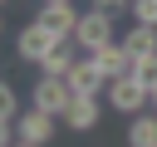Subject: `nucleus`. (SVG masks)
Segmentation results:
<instances>
[{"instance_id": "1", "label": "nucleus", "mask_w": 157, "mask_h": 147, "mask_svg": "<svg viewBox=\"0 0 157 147\" xmlns=\"http://www.w3.org/2000/svg\"><path fill=\"white\" fill-rule=\"evenodd\" d=\"M59 44H69V39H59L54 29H44L39 20H29V24L20 29V39H15V49H20V59H25V64H44Z\"/></svg>"}, {"instance_id": "2", "label": "nucleus", "mask_w": 157, "mask_h": 147, "mask_svg": "<svg viewBox=\"0 0 157 147\" xmlns=\"http://www.w3.org/2000/svg\"><path fill=\"white\" fill-rule=\"evenodd\" d=\"M74 44H78V54H98L103 44H113V15L108 10H83Z\"/></svg>"}, {"instance_id": "3", "label": "nucleus", "mask_w": 157, "mask_h": 147, "mask_svg": "<svg viewBox=\"0 0 157 147\" xmlns=\"http://www.w3.org/2000/svg\"><path fill=\"white\" fill-rule=\"evenodd\" d=\"M69 103H74V93H69V83L64 78H34V103L29 108H39V113H49V118H59L64 123V113H69Z\"/></svg>"}, {"instance_id": "4", "label": "nucleus", "mask_w": 157, "mask_h": 147, "mask_svg": "<svg viewBox=\"0 0 157 147\" xmlns=\"http://www.w3.org/2000/svg\"><path fill=\"white\" fill-rule=\"evenodd\" d=\"M64 83H69V93H74V98H98V93L108 88L103 69H98V64H93L88 54H83V59H78L74 69H69V78H64Z\"/></svg>"}, {"instance_id": "5", "label": "nucleus", "mask_w": 157, "mask_h": 147, "mask_svg": "<svg viewBox=\"0 0 157 147\" xmlns=\"http://www.w3.org/2000/svg\"><path fill=\"white\" fill-rule=\"evenodd\" d=\"M88 59L103 69V78H108V83H118V78H132V69H137V64H132V54L123 49V39L103 44V49H98V54H88Z\"/></svg>"}, {"instance_id": "6", "label": "nucleus", "mask_w": 157, "mask_h": 147, "mask_svg": "<svg viewBox=\"0 0 157 147\" xmlns=\"http://www.w3.org/2000/svg\"><path fill=\"white\" fill-rule=\"evenodd\" d=\"M54 123H59V118H49V113L29 108V113H20V118H15V137H20V142H29V147H44V142L54 137Z\"/></svg>"}, {"instance_id": "7", "label": "nucleus", "mask_w": 157, "mask_h": 147, "mask_svg": "<svg viewBox=\"0 0 157 147\" xmlns=\"http://www.w3.org/2000/svg\"><path fill=\"white\" fill-rule=\"evenodd\" d=\"M108 103H113L118 113H132V118H137L152 98H147V88H142L137 78H118V83H108Z\"/></svg>"}, {"instance_id": "8", "label": "nucleus", "mask_w": 157, "mask_h": 147, "mask_svg": "<svg viewBox=\"0 0 157 147\" xmlns=\"http://www.w3.org/2000/svg\"><path fill=\"white\" fill-rule=\"evenodd\" d=\"M34 20H39L44 29H54L59 39H74V34H78V20H83V15H78L74 5H39V15H34Z\"/></svg>"}, {"instance_id": "9", "label": "nucleus", "mask_w": 157, "mask_h": 147, "mask_svg": "<svg viewBox=\"0 0 157 147\" xmlns=\"http://www.w3.org/2000/svg\"><path fill=\"white\" fill-rule=\"evenodd\" d=\"M123 49L132 54V64H142V59H157V29H147V24H132V29L123 34Z\"/></svg>"}, {"instance_id": "10", "label": "nucleus", "mask_w": 157, "mask_h": 147, "mask_svg": "<svg viewBox=\"0 0 157 147\" xmlns=\"http://www.w3.org/2000/svg\"><path fill=\"white\" fill-rule=\"evenodd\" d=\"M74 64H78V44L69 39V44H59V49L39 64V74H44V78H69V69H74Z\"/></svg>"}, {"instance_id": "11", "label": "nucleus", "mask_w": 157, "mask_h": 147, "mask_svg": "<svg viewBox=\"0 0 157 147\" xmlns=\"http://www.w3.org/2000/svg\"><path fill=\"white\" fill-rule=\"evenodd\" d=\"M93 123H98V98H74L69 113H64V127L69 132H88Z\"/></svg>"}, {"instance_id": "12", "label": "nucleus", "mask_w": 157, "mask_h": 147, "mask_svg": "<svg viewBox=\"0 0 157 147\" xmlns=\"http://www.w3.org/2000/svg\"><path fill=\"white\" fill-rule=\"evenodd\" d=\"M128 147H157V113H137V118H132Z\"/></svg>"}, {"instance_id": "13", "label": "nucleus", "mask_w": 157, "mask_h": 147, "mask_svg": "<svg viewBox=\"0 0 157 147\" xmlns=\"http://www.w3.org/2000/svg\"><path fill=\"white\" fill-rule=\"evenodd\" d=\"M128 10H132V24H147V29H157V0H132Z\"/></svg>"}, {"instance_id": "14", "label": "nucleus", "mask_w": 157, "mask_h": 147, "mask_svg": "<svg viewBox=\"0 0 157 147\" xmlns=\"http://www.w3.org/2000/svg\"><path fill=\"white\" fill-rule=\"evenodd\" d=\"M132 78L147 88V98H157V59H142V64L132 69Z\"/></svg>"}, {"instance_id": "15", "label": "nucleus", "mask_w": 157, "mask_h": 147, "mask_svg": "<svg viewBox=\"0 0 157 147\" xmlns=\"http://www.w3.org/2000/svg\"><path fill=\"white\" fill-rule=\"evenodd\" d=\"M0 118H15V88L0 78Z\"/></svg>"}, {"instance_id": "16", "label": "nucleus", "mask_w": 157, "mask_h": 147, "mask_svg": "<svg viewBox=\"0 0 157 147\" xmlns=\"http://www.w3.org/2000/svg\"><path fill=\"white\" fill-rule=\"evenodd\" d=\"M15 142H20V137H15V123L0 118V147H15Z\"/></svg>"}, {"instance_id": "17", "label": "nucleus", "mask_w": 157, "mask_h": 147, "mask_svg": "<svg viewBox=\"0 0 157 147\" xmlns=\"http://www.w3.org/2000/svg\"><path fill=\"white\" fill-rule=\"evenodd\" d=\"M39 5H74V0H39Z\"/></svg>"}, {"instance_id": "18", "label": "nucleus", "mask_w": 157, "mask_h": 147, "mask_svg": "<svg viewBox=\"0 0 157 147\" xmlns=\"http://www.w3.org/2000/svg\"><path fill=\"white\" fill-rule=\"evenodd\" d=\"M15 147H29V142H15Z\"/></svg>"}, {"instance_id": "19", "label": "nucleus", "mask_w": 157, "mask_h": 147, "mask_svg": "<svg viewBox=\"0 0 157 147\" xmlns=\"http://www.w3.org/2000/svg\"><path fill=\"white\" fill-rule=\"evenodd\" d=\"M152 113H157V98H152Z\"/></svg>"}, {"instance_id": "20", "label": "nucleus", "mask_w": 157, "mask_h": 147, "mask_svg": "<svg viewBox=\"0 0 157 147\" xmlns=\"http://www.w3.org/2000/svg\"><path fill=\"white\" fill-rule=\"evenodd\" d=\"M0 24H5V20H0Z\"/></svg>"}, {"instance_id": "21", "label": "nucleus", "mask_w": 157, "mask_h": 147, "mask_svg": "<svg viewBox=\"0 0 157 147\" xmlns=\"http://www.w3.org/2000/svg\"><path fill=\"white\" fill-rule=\"evenodd\" d=\"M0 5H5V0H0Z\"/></svg>"}]
</instances>
